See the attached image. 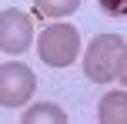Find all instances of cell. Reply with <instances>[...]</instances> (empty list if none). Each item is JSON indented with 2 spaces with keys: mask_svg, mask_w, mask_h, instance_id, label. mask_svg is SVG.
<instances>
[{
  "mask_svg": "<svg viewBox=\"0 0 127 124\" xmlns=\"http://www.w3.org/2000/svg\"><path fill=\"white\" fill-rule=\"evenodd\" d=\"M124 37H117V34H100V37L90 40L87 54H84V74H87L90 81H117V74H121V60H124Z\"/></svg>",
  "mask_w": 127,
  "mask_h": 124,
  "instance_id": "6da1fadb",
  "label": "cell"
},
{
  "mask_svg": "<svg viewBox=\"0 0 127 124\" xmlns=\"http://www.w3.org/2000/svg\"><path fill=\"white\" fill-rule=\"evenodd\" d=\"M37 50H40V60L47 67H70L74 57L80 54V34L70 24H54L40 34Z\"/></svg>",
  "mask_w": 127,
  "mask_h": 124,
  "instance_id": "7a4b0ae2",
  "label": "cell"
},
{
  "mask_svg": "<svg viewBox=\"0 0 127 124\" xmlns=\"http://www.w3.org/2000/svg\"><path fill=\"white\" fill-rule=\"evenodd\" d=\"M37 87V77L27 64L20 60H7L0 67V104L3 107H20Z\"/></svg>",
  "mask_w": 127,
  "mask_h": 124,
  "instance_id": "3957f363",
  "label": "cell"
},
{
  "mask_svg": "<svg viewBox=\"0 0 127 124\" xmlns=\"http://www.w3.org/2000/svg\"><path fill=\"white\" fill-rule=\"evenodd\" d=\"M33 40V20L30 13L7 7L0 13V50L3 54H24Z\"/></svg>",
  "mask_w": 127,
  "mask_h": 124,
  "instance_id": "277c9868",
  "label": "cell"
},
{
  "mask_svg": "<svg viewBox=\"0 0 127 124\" xmlns=\"http://www.w3.org/2000/svg\"><path fill=\"white\" fill-rule=\"evenodd\" d=\"M97 121L100 124H127V91L104 94L100 107H97Z\"/></svg>",
  "mask_w": 127,
  "mask_h": 124,
  "instance_id": "5b68a950",
  "label": "cell"
},
{
  "mask_svg": "<svg viewBox=\"0 0 127 124\" xmlns=\"http://www.w3.org/2000/svg\"><path fill=\"white\" fill-rule=\"evenodd\" d=\"M44 121L47 124H67V114H64L57 104H47V101L37 104V107H30V111L24 114V124H44Z\"/></svg>",
  "mask_w": 127,
  "mask_h": 124,
  "instance_id": "8992f818",
  "label": "cell"
},
{
  "mask_svg": "<svg viewBox=\"0 0 127 124\" xmlns=\"http://www.w3.org/2000/svg\"><path fill=\"white\" fill-rule=\"evenodd\" d=\"M80 7V0H33V10L40 17H67Z\"/></svg>",
  "mask_w": 127,
  "mask_h": 124,
  "instance_id": "52a82bcc",
  "label": "cell"
},
{
  "mask_svg": "<svg viewBox=\"0 0 127 124\" xmlns=\"http://www.w3.org/2000/svg\"><path fill=\"white\" fill-rule=\"evenodd\" d=\"M97 7L107 17H127V0H97Z\"/></svg>",
  "mask_w": 127,
  "mask_h": 124,
  "instance_id": "ba28073f",
  "label": "cell"
},
{
  "mask_svg": "<svg viewBox=\"0 0 127 124\" xmlns=\"http://www.w3.org/2000/svg\"><path fill=\"white\" fill-rule=\"evenodd\" d=\"M117 81L127 87V50H124V60H121V74H117Z\"/></svg>",
  "mask_w": 127,
  "mask_h": 124,
  "instance_id": "9c48e42d",
  "label": "cell"
}]
</instances>
